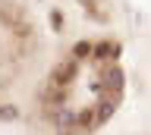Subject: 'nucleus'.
<instances>
[{
    "instance_id": "3",
    "label": "nucleus",
    "mask_w": 151,
    "mask_h": 135,
    "mask_svg": "<svg viewBox=\"0 0 151 135\" xmlns=\"http://www.w3.org/2000/svg\"><path fill=\"white\" fill-rule=\"evenodd\" d=\"M94 57H116V44H98V47H94Z\"/></svg>"
},
{
    "instance_id": "2",
    "label": "nucleus",
    "mask_w": 151,
    "mask_h": 135,
    "mask_svg": "<svg viewBox=\"0 0 151 135\" xmlns=\"http://www.w3.org/2000/svg\"><path fill=\"white\" fill-rule=\"evenodd\" d=\"M113 107H116V97H104V101H101V110H98V123H104V119L113 113Z\"/></svg>"
},
{
    "instance_id": "1",
    "label": "nucleus",
    "mask_w": 151,
    "mask_h": 135,
    "mask_svg": "<svg viewBox=\"0 0 151 135\" xmlns=\"http://www.w3.org/2000/svg\"><path fill=\"white\" fill-rule=\"evenodd\" d=\"M73 76H76V63H63L54 69V85H69Z\"/></svg>"
},
{
    "instance_id": "5",
    "label": "nucleus",
    "mask_w": 151,
    "mask_h": 135,
    "mask_svg": "<svg viewBox=\"0 0 151 135\" xmlns=\"http://www.w3.org/2000/svg\"><path fill=\"white\" fill-rule=\"evenodd\" d=\"M73 54L76 57H88V54H91V44H88V41H79V44L73 47Z\"/></svg>"
},
{
    "instance_id": "4",
    "label": "nucleus",
    "mask_w": 151,
    "mask_h": 135,
    "mask_svg": "<svg viewBox=\"0 0 151 135\" xmlns=\"http://www.w3.org/2000/svg\"><path fill=\"white\" fill-rule=\"evenodd\" d=\"M91 123H94V113H91V110H85V113L76 116V126H79V129H88Z\"/></svg>"
},
{
    "instance_id": "6",
    "label": "nucleus",
    "mask_w": 151,
    "mask_h": 135,
    "mask_svg": "<svg viewBox=\"0 0 151 135\" xmlns=\"http://www.w3.org/2000/svg\"><path fill=\"white\" fill-rule=\"evenodd\" d=\"M0 116H3V119H13L16 110H13V107H0Z\"/></svg>"
}]
</instances>
